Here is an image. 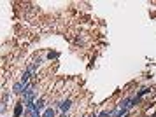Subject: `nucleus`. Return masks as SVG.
Masks as SVG:
<instances>
[{
	"label": "nucleus",
	"mask_w": 156,
	"mask_h": 117,
	"mask_svg": "<svg viewBox=\"0 0 156 117\" xmlns=\"http://www.w3.org/2000/svg\"><path fill=\"white\" fill-rule=\"evenodd\" d=\"M151 117H156V112H154V114H153V115H151Z\"/></svg>",
	"instance_id": "nucleus-8"
},
{
	"label": "nucleus",
	"mask_w": 156,
	"mask_h": 117,
	"mask_svg": "<svg viewBox=\"0 0 156 117\" xmlns=\"http://www.w3.org/2000/svg\"><path fill=\"white\" fill-rule=\"evenodd\" d=\"M12 91L16 93V95H23V91H25V84H23V82H16L14 87H12Z\"/></svg>",
	"instance_id": "nucleus-2"
},
{
	"label": "nucleus",
	"mask_w": 156,
	"mask_h": 117,
	"mask_svg": "<svg viewBox=\"0 0 156 117\" xmlns=\"http://www.w3.org/2000/svg\"><path fill=\"white\" fill-rule=\"evenodd\" d=\"M42 117H54V110L53 108H46L44 114H42Z\"/></svg>",
	"instance_id": "nucleus-6"
},
{
	"label": "nucleus",
	"mask_w": 156,
	"mask_h": 117,
	"mask_svg": "<svg viewBox=\"0 0 156 117\" xmlns=\"http://www.w3.org/2000/svg\"><path fill=\"white\" fill-rule=\"evenodd\" d=\"M23 105H25L23 101H19V103L14 107V117H19L21 114H23Z\"/></svg>",
	"instance_id": "nucleus-3"
},
{
	"label": "nucleus",
	"mask_w": 156,
	"mask_h": 117,
	"mask_svg": "<svg viewBox=\"0 0 156 117\" xmlns=\"http://www.w3.org/2000/svg\"><path fill=\"white\" fill-rule=\"evenodd\" d=\"M149 91H151V87H142V89H140V91L137 93V98H142V96H146Z\"/></svg>",
	"instance_id": "nucleus-5"
},
{
	"label": "nucleus",
	"mask_w": 156,
	"mask_h": 117,
	"mask_svg": "<svg viewBox=\"0 0 156 117\" xmlns=\"http://www.w3.org/2000/svg\"><path fill=\"white\" fill-rule=\"evenodd\" d=\"M60 56V53H48V60H56Z\"/></svg>",
	"instance_id": "nucleus-7"
},
{
	"label": "nucleus",
	"mask_w": 156,
	"mask_h": 117,
	"mask_svg": "<svg viewBox=\"0 0 156 117\" xmlns=\"http://www.w3.org/2000/svg\"><path fill=\"white\" fill-rule=\"evenodd\" d=\"M33 108H35V112L39 114V110H42V108H44V100H42V98H39V100L35 101V107H33Z\"/></svg>",
	"instance_id": "nucleus-4"
},
{
	"label": "nucleus",
	"mask_w": 156,
	"mask_h": 117,
	"mask_svg": "<svg viewBox=\"0 0 156 117\" xmlns=\"http://www.w3.org/2000/svg\"><path fill=\"white\" fill-rule=\"evenodd\" d=\"M70 105H72V100H65V101H61V103L58 105V108H60L61 112H67V110H70Z\"/></svg>",
	"instance_id": "nucleus-1"
}]
</instances>
